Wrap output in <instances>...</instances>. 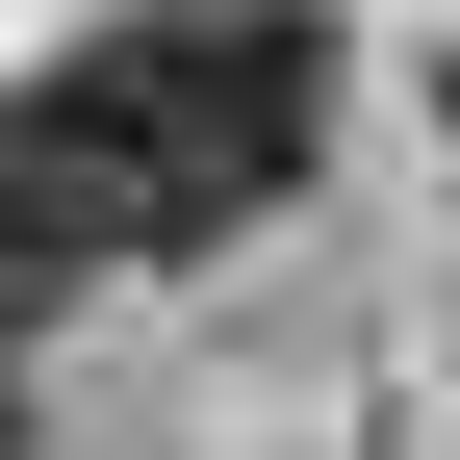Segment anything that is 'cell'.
<instances>
[{
	"label": "cell",
	"instance_id": "1",
	"mask_svg": "<svg viewBox=\"0 0 460 460\" xmlns=\"http://www.w3.org/2000/svg\"><path fill=\"white\" fill-rule=\"evenodd\" d=\"M332 128V26L307 0H128L102 51H51L0 102V307L51 256H205L307 180Z\"/></svg>",
	"mask_w": 460,
	"mask_h": 460
},
{
	"label": "cell",
	"instance_id": "3",
	"mask_svg": "<svg viewBox=\"0 0 460 460\" xmlns=\"http://www.w3.org/2000/svg\"><path fill=\"white\" fill-rule=\"evenodd\" d=\"M435 128H460V51H435Z\"/></svg>",
	"mask_w": 460,
	"mask_h": 460
},
{
	"label": "cell",
	"instance_id": "2",
	"mask_svg": "<svg viewBox=\"0 0 460 460\" xmlns=\"http://www.w3.org/2000/svg\"><path fill=\"white\" fill-rule=\"evenodd\" d=\"M0 460H26V358H0Z\"/></svg>",
	"mask_w": 460,
	"mask_h": 460
}]
</instances>
